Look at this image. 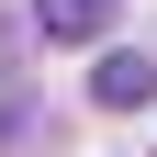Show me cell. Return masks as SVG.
I'll return each instance as SVG.
<instances>
[{
    "label": "cell",
    "instance_id": "cell-1",
    "mask_svg": "<svg viewBox=\"0 0 157 157\" xmlns=\"http://www.w3.org/2000/svg\"><path fill=\"white\" fill-rule=\"evenodd\" d=\"M90 101H101V112H146L157 101V56H135V45L101 56V67H90Z\"/></svg>",
    "mask_w": 157,
    "mask_h": 157
},
{
    "label": "cell",
    "instance_id": "cell-2",
    "mask_svg": "<svg viewBox=\"0 0 157 157\" xmlns=\"http://www.w3.org/2000/svg\"><path fill=\"white\" fill-rule=\"evenodd\" d=\"M67 11H78V23H90V34H101V11H112V0H67Z\"/></svg>",
    "mask_w": 157,
    "mask_h": 157
}]
</instances>
